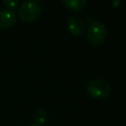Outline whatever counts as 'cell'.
Segmentation results:
<instances>
[{"mask_svg": "<svg viewBox=\"0 0 126 126\" xmlns=\"http://www.w3.org/2000/svg\"><path fill=\"white\" fill-rule=\"evenodd\" d=\"M62 2L65 7L70 11L79 12L85 7L87 0H62Z\"/></svg>", "mask_w": 126, "mask_h": 126, "instance_id": "6", "label": "cell"}, {"mask_svg": "<svg viewBox=\"0 0 126 126\" xmlns=\"http://www.w3.org/2000/svg\"><path fill=\"white\" fill-rule=\"evenodd\" d=\"M33 119L36 122V124H38V125L45 123L46 120H47V113H46V111L43 110V109H38L37 111H35V113L33 115Z\"/></svg>", "mask_w": 126, "mask_h": 126, "instance_id": "7", "label": "cell"}, {"mask_svg": "<svg viewBox=\"0 0 126 126\" xmlns=\"http://www.w3.org/2000/svg\"><path fill=\"white\" fill-rule=\"evenodd\" d=\"M88 94L95 99H104L110 94V86L108 83L101 79H94L88 83Z\"/></svg>", "mask_w": 126, "mask_h": 126, "instance_id": "3", "label": "cell"}, {"mask_svg": "<svg viewBox=\"0 0 126 126\" xmlns=\"http://www.w3.org/2000/svg\"><path fill=\"white\" fill-rule=\"evenodd\" d=\"M106 37L107 31L102 23L98 21H94L89 25L87 31V39L91 45L99 46L105 41Z\"/></svg>", "mask_w": 126, "mask_h": 126, "instance_id": "2", "label": "cell"}, {"mask_svg": "<svg viewBox=\"0 0 126 126\" xmlns=\"http://www.w3.org/2000/svg\"><path fill=\"white\" fill-rule=\"evenodd\" d=\"M17 22V16L12 10H0V30L9 29Z\"/></svg>", "mask_w": 126, "mask_h": 126, "instance_id": "5", "label": "cell"}, {"mask_svg": "<svg viewBox=\"0 0 126 126\" xmlns=\"http://www.w3.org/2000/svg\"><path fill=\"white\" fill-rule=\"evenodd\" d=\"M2 2L9 10H13L19 5V0H2Z\"/></svg>", "mask_w": 126, "mask_h": 126, "instance_id": "8", "label": "cell"}, {"mask_svg": "<svg viewBox=\"0 0 126 126\" xmlns=\"http://www.w3.org/2000/svg\"><path fill=\"white\" fill-rule=\"evenodd\" d=\"M67 28L72 35L81 36L85 32L86 26L82 19L78 17H70L67 20Z\"/></svg>", "mask_w": 126, "mask_h": 126, "instance_id": "4", "label": "cell"}, {"mask_svg": "<svg viewBox=\"0 0 126 126\" xmlns=\"http://www.w3.org/2000/svg\"><path fill=\"white\" fill-rule=\"evenodd\" d=\"M41 13V3L39 0H26L19 7V17L25 23L35 22Z\"/></svg>", "mask_w": 126, "mask_h": 126, "instance_id": "1", "label": "cell"}, {"mask_svg": "<svg viewBox=\"0 0 126 126\" xmlns=\"http://www.w3.org/2000/svg\"><path fill=\"white\" fill-rule=\"evenodd\" d=\"M29 126H40V125H38V124H36V123H33V124H31V125H29Z\"/></svg>", "mask_w": 126, "mask_h": 126, "instance_id": "9", "label": "cell"}]
</instances>
